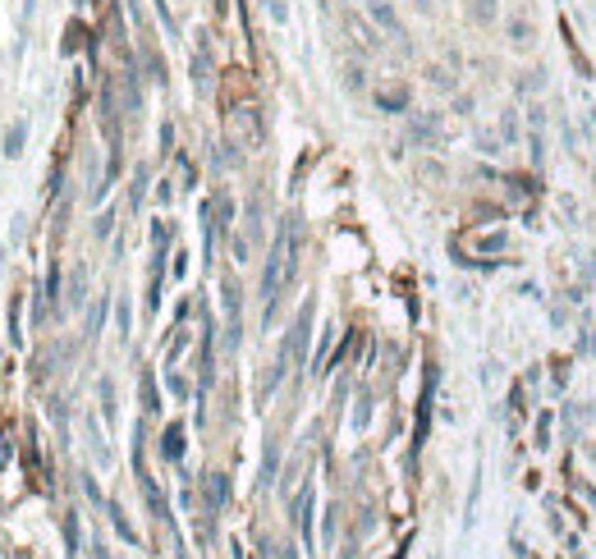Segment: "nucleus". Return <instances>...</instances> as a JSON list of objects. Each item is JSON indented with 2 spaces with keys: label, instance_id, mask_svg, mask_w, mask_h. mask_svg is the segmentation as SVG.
Listing matches in <instances>:
<instances>
[{
  "label": "nucleus",
  "instance_id": "20e7f679",
  "mask_svg": "<svg viewBox=\"0 0 596 559\" xmlns=\"http://www.w3.org/2000/svg\"><path fill=\"white\" fill-rule=\"evenodd\" d=\"M179 449H184V431H179V427H170V431H165V454L179 459Z\"/></svg>",
  "mask_w": 596,
  "mask_h": 559
},
{
  "label": "nucleus",
  "instance_id": "f257e3e1",
  "mask_svg": "<svg viewBox=\"0 0 596 559\" xmlns=\"http://www.w3.org/2000/svg\"><path fill=\"white\" fill-rule=\"evenodd\" d=\"M298 253H303V229H298V216H289L285 225H280L276 243H271V262H266V275H262L266 321H271V312H276L280 294H285V289L294 284V275H298Z\"/></svg>",
  "mask_w": 596,
  "mask_h": 559
},
{
  "label": "nucleus",
  "instance_id": "f03ea898",
  "mask_svg": "<svg viewBox=\"0 0 596 559\" xmlns=\"http://www.w3.org/2000/svg\"><path fill=\"white\" fill-rule=\"evenodd\" d=\"M367 9H372V18H376L381 28H386V33H395V37H399V18H395V9H390L386 0H367Z\"/></svg>",
  "mask_w": 596,
  "mask_h": 559
},
{
  "label": "nucleus",
  "instance_id": "7ed1b4c3",
  "mask_svg": "<svg viewBox=\"0 0 596 559\" xmlns=\"http://www.w3.org/2000/svg\"><path fill=\"white\" fill-rule=\"evenodd\" d=\"M23 138H28L23 124H9V133H5V156H18V151H23Z\"/></svg>",
  "mask_w": 596,
  "mask_h": 559
},
{
  "label": "nucleus",
  "instance_id": "39448f33",
  "mask_svg": "<svg viewBox=\"0 0 596 559\" xmlns=\"http://www.w3.org/2000/svg\"><path fill=\"white\" fill-rule=\"evenodd\" d=\"M473 14L477 18H491V0H473Z\"/></svg>",
  "mask_w": 596,
  "mask_h": 559
}]
</instances>
